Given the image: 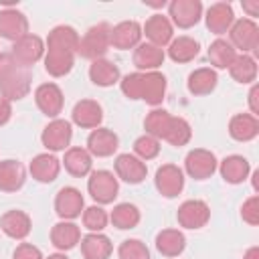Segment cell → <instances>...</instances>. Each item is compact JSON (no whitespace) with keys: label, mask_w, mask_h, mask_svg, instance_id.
<instances>
[{"label":"cell","mask_w":259,"mask_h":259,"mask_svg":"<svg viewBox=\"0 0 259 259\" xmlns=\"http://www.w3.org/2000/svg\"><path fill=\"white\" fill-rule=\"evenodd\" d=\"M79 38V32L69 24H59L49 32L45 45V69L51 77H65L71 73Z\"/></svg>","instance_id":"obj_1"},{"label":"cell","mask_w":259,"mask_h":259,"mask_svg":"<svg viewBox=\"0 0 259 259\" xmlns=\"http://www.w3.org/2000/svg\"><path fill=\"white\" fill-rule=\"evenodd\" d=\"M121 93L127 99H142L152 107H158L166 95V77L160 71H136L119 79Z\"/></svg>","instance_id":"obj_2"},{"label":"cell","mask_w":259,"mask_h":259,"mask_svg":"<svg viewBox=\"0 0 259 259\" xmlns=\"http://www.w3.org/2000/svg\"><path fill=\"white\" fill-rule=\"evenodd\" d=\"M30 69L18 65L16 61L0 75V95L6 97L8 101H18L24 99L30 91Z\"/></svg>","instance_id":"obj_3"},{"label":"cell","mask_w":259,"mask_h":259,"mask_svg":"<svg viewBox=\"0 0 259 259\" xmlns=\"http://www.w3.org/2000/svg\"><path fill=\"white\" fill-rule=\"evenodd\" d=\"M109 32L111 26L107 22H97L93 24L81 38H79V47H77V55H81L83 59L89 61H97L103 59V55L109 51Z\"/></svg>","instance_id":"obj_4"},{"label":"cell","mask_w":259,"mask_h":259,"mask_svg":"<svg viewBox=\"0 0 259 259\" xmlns=\"http://www.w3.org/2000/svg\"><path fill=\"white\" fill-rule=\"evenodd\" d=\"M229 38H231L229 42L233 45V49L235 51L239 49L241 55L257 53V47H259V26L251 18H239L229 28Z\"/></svg>","instance_id":"obj_5"},{"label":"cell","mask_w":259,"mask_h":259,"mask_svg":"<svg viewBox=\"0 0 259 259\" xmlns=\"http://www.w3.org/2000/svg\"><path fill=\"white\" fill-rule=\"evenodd\" d=\"M87 190H89L91 198L97 204H109V202L115 200V196L119 192V184H117V178L113 176V172H109V170H95V172L89 174Z\"/></svg>","instance_id":"obj_6"},{"label":"cell","mask_w":259,"mask_h":259,"mask_svg":"<svg viewBox=\"0 0 259 259\" xmlns=\"http://www.w3.org/2000/svg\"><path fill=\"white\" fill-rule=\"evenodd\" d=\"M217 168H219L217 156L210 150H204V148H194L184 158V170L194 180H206V178H210L217 172Z\"/></svg>","instance_id":"obj_7"},{"label":"cell","mask_w":259,"mask_h":259,"mask_svg":"<svg viewBox=\"0 0 259 259\" xmlns=\"http://www.w3.org/2000/svg\"><path fill=\"white\" fill-rule=\"evenodd\" d=\"M12 59L22 65V67H32L36 61H40L45 57V40L38 36V34H26L22 38H18L14 45H12Z\"/></svg>","instance_id":"obj_8"},{"label":"cell","mask_w":259,"mask_h":259,"mask_svg":"<svg viewBox=\"0 0 259 259\" xmlns=\"http://www.w3.org/2000/svg\"><path fill=\"white\" fill-rule=\"evenodd\" d=\"M85 210V200L81 190H77L75 186H63L57 196H55V212L59 214L61 221H73L77 217H81V212Z\"/></svg>","instance_id":"obj_9"},{"label":"cell","mask_w":259,"mask_h":259,"mask_svg":"<svg viewBox=\"0 0 259 259\" xmlns=\"http://www.w3.org/2000/svg\"><path fill=\"white\" fill-rule=\"evenodd\" d=\"M73 138V125L67 119H53L40 134V142L49 152H63Z\"/></svg>","instance_id":"obj_10"},{"label":"cell","mask_w":259,"mask_h":259,"mask_svg":"<svg viewBox=\"0 0 259 259\" xmlns=\"http://www.w3.org/2000/svg\"><path fill=\"white\" fill-rule=\"evenodd\" d=\"M176 219H178V225L184 227V229H192V231L202 229L210 219V208L204 200L190 198V200H184L178 206Z\"/></svg>","instance_id":"obj_11"},{"label":"cell","mask_w":259,"mask_h":259,"mask_svg":"<svg viewBox=\"0 0 259 259\" xmlns=\"http://www.w3.org/2000/svg\"><path fill=\"white\" fill-rule=\"evenodd\" d=\"M168 16L178 28H192L202 16L200 0H172L168 4Z\"/></svg>","instance_id":"obj_12"},{"label":"cell","mask_w":259,"mask_h":259,"mask_svg":"<svg viewBox=\"0 0 259 259\" xmlns=\"http://www.w3.org/2000/svg\"><path fill=\"white\" fill-rule=\"evenodd\" d=\"M34 101H36V107L47 117L57 119L59 113L63 111L65 97H63V91H61V87L57 83H40L34 89Z\"/></svg>","instance_id":"obj_13"},{"label":"cell","mask_w":259,"mask_h":259,"mask_svg":"<svg viewBox=\"0 0 259 259\" xmlns=\"http://www.w3.org/2000/svg\"><path fill=\"white\" fill-rule=\"evenodd\" d=\"M156 190L166 196V198H174L182 192L184 188V172L176 166V164H162L156 170V178H154Z\"/></svg>","instance_id":"obj_14"},{"label":"cell","mask_w":259,"mask_h":259,"mask_svg":"<svg viewBox=\"0 0 259 259\" xmlns=\"http://www.w3.org/2000/svg\"><path fill=\"white\" fill-rule=\"evenodd\" d=\"M142 40V24L136 20H123L115 24L109 32V45L119 51L136 49Z\"/></svg>","instance_id":"obj_15"},{"label":"cell","mask_w":259,"mask_h":259,"mask_svg":"<svg viewBox=\"0 0 259 259\" xmlns=\"http://www.w3.org/2000/svg\"><path fill=\"white\" fill-rule=\"evenodd\" d=\"M113 166H115V176L127 184H140V182H144V178L148 174L146 162H142L134 154H119L115 158Z\"/></svg>","instance_id":"obj_16"},{"label":"cell","mask_w":259,"mask_h":259,"mask_svg":"<svg viewBox=\"0 0 259 259\" xmlns=\"http://www.w3.org/2000/svg\"><path fill=\"white\" fill-rule=\"evenodd\" d=\"M26 34H28V20L20 10L16 8L0 10V36L2 38L16 42L18 38Z\"/></svg>","instance_id":"obj_17"},{"label":"cell","mask_w":259,"mask_h":259,"mask_svg":"<svg viewBox=\"0 0 259 259\" xmlns=\"http://www.w3.org/2000/svg\"><path fill=\"white\" fill-rule=\"evenodd\" d=\"M142 34H146V38L150 40V45H156V47H166L172 42V34H174V28H172V22L168 16L164 14H152L146 24L142 26Z\"/></svg>","instance_id":"obj_18"},{"label":"cell","mask_w":259,"mask_h":259,"mask_svg":"<svg viewBox=\"0 0 259 259\" xmlns=\"http://www.w3.org/2000/svg\"><path fill=\"white\" fill-rule=\"evenodd\" d=\"M119 148V138L115 132L107 127H95L87 138V152L97 158L113 156V152Z\"/></svg>","instance_id":"obj_19"},{"label":"cell","mask_w":259,"mask_h":259,"mask_svg":"<svg viewBox=\"0 0 259 259\" xmlns=\"http://www.w3.org/2000/svg\"><path fill=\"white\" fill-rule=\"evenodd\" d=\"M71 117H73L75 125L85 127V130H95L103 121V109L93 99H81V101L75 103Z\"/></svg>","instance_id":"obj_20"},{"label":"cell","mask_w":259,"mask_h":259,"mask_svg":"<svg viewBox=\"0 0 259 259\" xmlns=\"http://www.w3.org/2000/svg\"><path fill=\"white\" fill-rule=\"evenodd\" d=\"M0 229L6 237L10 239H26L30 229H32V223H30V217L24 212V210H8L0 217Z\"/></svg>","instance_id":"obj_21"},{"label":"cell","mask_w":259,"mask_h":259,"mask_svg":"<svg viewBox=\"0 0 259 259\" xmlns=\"http://www.w3.org/2000/svg\"><path fill=\"white\" fill-rule=\"evenodd\" d=\"M206 28L214 34H225L235 22V12L229 2H217L206 10Z\"/></svg>","instance_id":"obj_22"},{"label":"cell","mask_w":259,"mask_h":259,"mask_svg":"<svg viewBox=\"0 0 259 259\" xmlns=\"http://www.w3.org/2000/svg\"><path fill=\"white\" fill-rule=\"evenodd\" d=\"M28 170L32 174V178L36 182H42V184H49L53 180H57L59 172H61V162L53 156V154H38L30 160L28 164Z\"/></svg>","instance_id":"obj_23"},{"label":"cell","mask_w":259,"mask_h":259,"mask_svg":"<svg viewBox=\"0 0 259 259\" xmlns=\"http://www.w3.org/2000/svg\"><path fill=\"white\" fill-rule=\"evenodd\" d=\"M26 172L18 160H0V190L2 192H16L24 186Z\"/></svg>","instance_id":"obj_24"},{"label":"cell","mask_w":259,"mask_h":259,"mask_svg":"<svg viewBox=\"0 0 259 259\" xmlns=\"http://www.w3.org/2000/svg\"><path fill=\"white\" fill-rule=\"evenodd\" d=\"M63 166L65 170L71 174V176H77V178H83L87 174H91V168H93V156L87 152V148H69L65 152V158H63Z\"/></svg>","instance_id":"obj_25"},{"label":"cell","mask_w":259,"mask_h":259,"mask_svg":"<svg viewBox=\"0 0 259 259\" xmlns=\"http://www.w3.org/2000/svg\"><path fill=\"white\" fill-rule=\"evenodd\" d=\"M229 134L237 142H251L259 136V119L251 113H237L229 121Z\"/></svg>","instance_id":"obj_26"},{"label":"cell","mask_w":259,"mask_h":259,"mask_svg":"<svg viewBox=\"0 0 259 259\" xmlns=\"http://www.w3.org/2000/svg\"><path fill=\"white\" fill-rule=\"evenodd\" d=\"M219 170H221V176H223L225 182L241 184L243 180H247V176L251 172V164H249L247 158H243L239 154H231L219 164Z\"/></svg>","instance_id":"obj_27"},{"label":"cell","mask_w":259,"mask_h":259,"mask_svg":"<svg viewBox=\"0 0 259 259\" xmlns=\"http://www.w3.org/2000/svg\"><path fill=\"white\" fill-rule=\"evenodd\" d=\"M81 241V229L73 221H59L51 229V243L59 251H69Z\"/></svg>","instance_id":"obj_28"},{"label":"cell","mask_w":259,"mask_h":259,"mask_svg":"<svg viewBox=\"0 0 259 259\" xmlns=\"http://www.w3.org/2000/svg\"><path fill=\"white\" fill-rule=\"evenodd\" d=\"M164 49L150 45V42H140L134 49V65L146 73V71H156L162 63H164Z\"/></svg>","instance_id":"obj_29"},{"label":"cell","mask_w":259,"mask_h":259,"mask_svg":"<svg viewBox=\"0 0 259 259\" xmlns=\"http://www.w3.org/2000/svg\"><path fill=\"white\" fill-rule=\"evenodd\" d=\"M81 253L85 259H109L113 245L103 233H89L81 237Z\"/></svg>","instance_id":"obj_30"},{"label":"cell","mask_w":259,"mask_h":259,"mask_svg":"<svg viewBox=\"0 0 259 259\" xmlns=\"http://www.w3.org/2000/svg\"><path fill=\"white\" fill-rule=\"evenodd\" d=\"M186 247V237L178 229H162L156 235V249L164 257H178Z\"/></svg>","instance_id":"obj_31"},{"label":"cell","mask_w":259,"mask_h":259,"mask_svg":"<svg viewBox=\"0 0 259 259\" xmlns=\"http://www.w3.org/2000/svg\"><path fill=\"white\" fill-rule=\"evenodd\" d=\"M217 83H219L217 71L210 69V67H200V69H196L188 75L186 87L192 95H208L217 89Z\"/></svg>","instance_id":"obj_32"},{"label":"cell","mask_w":259,"mask_h":259,"mask_svg":"<svg viewBox=\"0 0 259 259\" xmlns=\"http://www.w3.org/2000/svg\"><path fill=\"white\" fill-rule=\"evenodd\" d=\"M89 79L97 87H111L119 83V69L107 59H97V61H91L89 65Z\"/></svg>","instance_id":"obj_33"},{"label":"cell","mask_w":259,"mask_h":259,"mask_svg":"<svg viewBox=\"0 0 259 259\" xmlns=\"http://www.w3.org/2000/svg\"><path fill=\"white\" fill-rule=\"evenodd\" d=\"M200 51L198 40H194L192 36H178L172 38V42L168 45V57L174 63H190Z\"/></svg>","instance_id":"obj_34"},{"label":"cell","mask_w":259,"mask_h":259,"mask_svg":"<svg viewBox=\"0 0 259 259\" xmlns=\"http://www.w3.org/2000/svg\"><path fill=\"white\" fill-rule=\"evenodd\" d=\"M142 214H140V208L132 202H119L113 206L111 214H109V221L115 229H121V231H127V229H134L138 227Z\"/></svg>","instance_id":"obj_35"},{"label":"cell","mask_w":259,"mask_h":259,"mask_svg":"<svg viewBox=\"0 0 259 259\" xmlns=\"http://www.w3.org/2000/svg\"><path fill=\"white\" fill-rule=\"evenodd\" d=\"M229 73L237 83H253L257 79V61L251 55H237L229 67Z\"/></svg>","instance_id":"obj_36"},{"label":"cell","mask_w":259,"mask_h":259,"mask_svg":"<svg viewBox=\"0 0 259 259\" xmlns=\"http://www.w3.org/2000/svg\"><path fill=\"white\" fill-rule=\"evenodd\" d=\"M235 57H237V51H235L233 45H231L229 40H225V38H217V40H212L210 47H208V61H210V65L217 67V69H229L231 63L235 61Z\"/></svg>","instance_id":"obj_37"},{"label":"cell","mask_w":259,"mask_h":259,"mask_svg":"<svg viewBox=\"0 0 259 259\" xmlns=\"http://www.w3.org/2000/svg\"><path fill=\"white\" fill-rule=\"evenodd\" d=\"M170 119H172V115H170L166 109L154 107V109L146 115V119H144L146 134H148V136H152V138H156V140H164Z\"/></svg>","instance_id":"obj_38"},{"label":"cell","mask_w":259,"mask_h":259,"mask_svg":"<svg viewBox=\"0 0 259 259\" xmlns=\"http://www.w3.org/2000/svg\"><path fill=\"white\" fill-rule=\"evenodd\" d=\"M190 138H192V127H190V123H188L184 117H174V115H172L164 140H166L170 146L180 148V146H186V144L190 142Z\"/></svg>","instance_id":"obj_39"},{"label":"cell","mask_w":259,"mask_h":259,"mask_svg":"<svg viewBox=\"0 0 259 259\" xmlns=\"http://www.w3.org/2000/svg\"><path fill=\"white\" fill-rule=\"evenodd\" d=\"M107 221H109V214L97 204L83 210V227L91 233H101L107 227Z\"/></svg>","instance_id":"obj_40"},{"label":"cell","mask_w":259,"mask_h":259,"mask_svg":"<svg viewBox=\"0 0 259 259\" xmlns=\"http://www.w3.org/2000/svg\"><path fill=\"white\" fill-rule=\"evenodd\" d=\"M158 154H160V140H156V138L144 134V136H140V138L134 142V156H138L142 162L152 160V158H156Z\"/></svg>","instance_id":"obj_41"},{"label":"cell","mask_w":259,"mask_h":259,"mask_svg":"<svg viewBox=\"0 0 259 259\" xmlns=\"http://www.w3.org/2000/svg\"><path fill=\"white\" fill-rule=\"evenodd\" d=\"M119 259H152L150 249L140 239H125L117 249Z\"/></svg>","instance_id":"obj_42"},{"label":"cell","mask_w":259,"mask_h":259,"mask_svg":"<svg viewBox=\"0 0 259 259\" xmlns=\"http://www.w3.org/2000/svg\"><path fill=\"white\" fill-rule=\"evenodd\" d=\"M241 219L247 225H251V227H257L259 225V196L257 194L249 196L243 202V206H241Z\"/></svg>","instance_id":"obj_43"},{"label":"cell","mask_w":259,"mask_h":259,"mask_svg":"<svg viewBox=\"0 0 259 259\" xmlns=\"http://www.w3.org/2000/svg\"><path fill=\"white\" fill-rule=\"evenodd\" d=\"M12 259H42V253L38 247H34L32 243H20L14 249Z\"/></svg>","instance_id":"obj_44"},{"label":"cell","mask_w":259,"mask_h":259,"mask_svg":"<svg viewBox=\"0 0 259 259\" xmlns=\"http://www.w3.org/2000/svg\"><path fill=\"white\" fill-rule=\"evenodd\" d=\"M12 117V101H8L6 97L0 95V127L6 125Z\"/></svg>","instance_id":"obj_45"},{"label":"cell","mask_w":259,"mask_h":259,"mask_svg":"<svg viewBox=\"0 0 259 259\" xmlns=\"http://www.w3.org/2000/svg\"><path fill=\"white\" fill-rule=\"evenodd\" d=\"M249 109H251V115L257 117V113H259V85H253L249 91Z\"/></svg>","instance_id":"obj_46"},{"label":"cell","mask_w":259,"mask_h":259,"mask_svg":"<svg viewBox=\"0 0 259 259\" xmlns=\"http://www.w3.org/2000/svg\"><path fill=\"white\" fill-rule=\"evenodd\" d=\"M243 10L251 16V20L255 16H259V0H243Z\"/></svg>","instance_id":"obj_47"},{"label":"cell","mask_w":259,"mask_h":259,"mask_svg":"<svg viewBox=\"0 0 259 259\" xmlns=\"http://www.w3.org/2000/svg\"><path fill=\"white\" fill-rule=\"evenodd\" d=\"M12 63H14V59H12L10 53H0V75H2Z\"/></svg>","instance_id":"obj_48"},{"label":"cell","mask_w":259,"mask_h":259,"mask_svg":"<svg viewBox=\"0 0 259 259\" xmlns=\"http://www.w3.org/2000/svg\"><path fill=\"white\" fill-rule=\"evenodd\" d=\"M243 259H259V247H249L243 255Z\"/></svg>","instance_id":"obj_49"},{"label":"cell","mask_w":259,"mask_h":259,"mask_svg":"<svg viewBox=\"0 0 259 259\" xmlns=\"http://www.w3.org/2000/svg\"><path fill=\"white\" fill-rule=\"evenodd\" d=\"M47 259H69L65 253H53V255H49Z\"/></svg>","instance_id":"obj_50"},{"label":"cell","mask_w":259,"mask_h":259,"mask_svg":"<svg viewBox=\"0 0 259 259\" xmlns=\"http://www.w3.org/2000/svg\"><path fill=\"white\" fill-rule=\"evenodd\" d=\"M257 178H259V172H253V188L257 190Z\"/></svg>","instance_id":"obj_51"}]
</instances>
